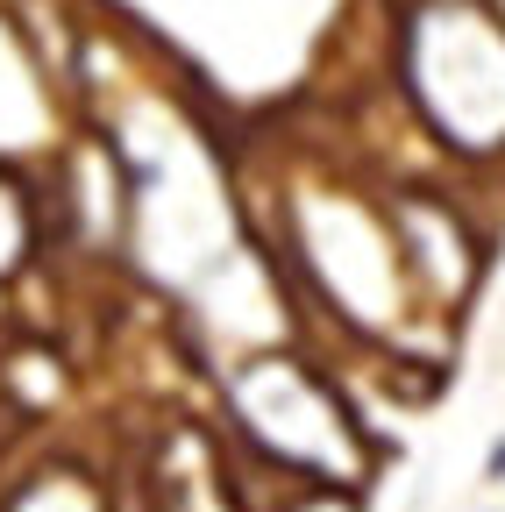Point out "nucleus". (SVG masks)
<instances>
[{
	"instance_id": "f257e3e1",
	"label": "nucleus",
	"mask_w": 505,
	"mask_h": 512,
	"mask_svg": "<svg viewBox=\"0 0 505 512\" xmlns=\"http://www.w3.org/2000/svg\"><path fill=\"white\" fill-rule=\"evenodd\" d=\"M484 477H491V484H505V441H491V456H484Z\"/></svg>"
}]
</instances>
